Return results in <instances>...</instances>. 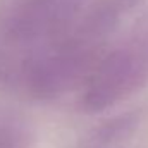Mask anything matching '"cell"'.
<instances>
[{"instance_id": "cell-1", "label": "cell", "mask_w": 148, "mask_h": 148, "mask_svg": "<svg viewBox=\"0 0 148 148\" xmlns=\"http://www.w3.org/2000/svg\"><path fill=\"white\" fill-rule=\"evenodd\" d=\"M145 0H90L73 24L31 55L21 73L26 93L53 100L67 93L103 55V45L121 21Z\"/></svg>"}, {"instance_id": "cell-2", "label": "cell", "mask_w": 148, "mask_h": 148, "mask_svg": "<svg viewBox=\"0 0 148 148\" xmlns=\"http://www.w3.org/2000/svg\"><path fill=\"white\" fill-rule=\"evenodd\" d=\"M148 84V23L133 28L109 48L83 83L81 110H110Z\"/></svg>"}, {"instance_id": "cell-3", "label": "cell", "mask_w": 148, "mask_h": 148, "mask_svg": "<svg viewBox=\"0 0 148 148\" xmlns=\"http://www.w3.org/2000/svg\"><path fill=\"white\" fill-rule=\"evenodd\" d=\"M88 2L10 0L0 10V41L38 52L67 29Z\"/></svg>"}, {"instance_id": "cell-4", "label": "cell", "mask_w": 148, "mask_h": 148, "mask_svg": "<svg viewBox=\"0 0 148 148\" xmlns=\"http://www.w3.org/2000/svg\"><path fill=\"white\" fill-rule=\"evenodd\" d=\"M129 126L126 127H121V126H112L110 131L107 133V129H103V134L98 136V147H93V148H121V147H110V143H115L117 140H121L122 136V129H127Z\"/></svg>"}]
</instances>
